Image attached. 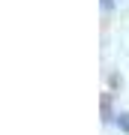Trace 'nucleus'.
I'll return each mask as SVG.
<instances>
[{
    "label": "nucleus",
    "mask_w": 129,
    "mask_h": 135,
    "mask_svg": "<svg viewBox=\"0 0 129 135\" xmlns=\"http://www.w3.org/2000/svg\"><path fill=\"white\" fill-rule=\"evenodd\" d=\"M111 117V108H108V99H102V120H108Z\"/></svg>",
    "instance_id": "nucleus-2"
},
{
    "label": "nucleus",
    "mask_w": 129,
    "mask_h": 135,
    "mask_svg": "<svg viewBox=\"0 0 129 135\" xmlns=\"http://www.w3.org/2000/svg\"><path fill=\"white\" fill-rule=\"evenodd\" d=\"M117 126L123 132H129V114H117Z\"/></svg>",
    "instance_id": "nucleus-1"
},
{
    "label": "nucleus",
    "mask_w": 129,
    "mask_h": 135,
    "mask_svg": "<svg viewBox=\"0 0 129 135\" xmlns=\"http://www.w3.org/2000/svg\"><path fill=\"white\" fill-rule=\"evenodd\" d=\"M99 3H102V9H105V12L114 9V0H99Z\"/></svg>",
    "instance_id": "nucleus-3"
}]
</instances>
